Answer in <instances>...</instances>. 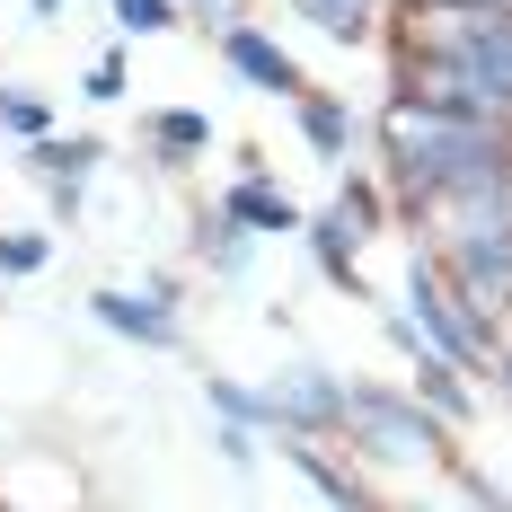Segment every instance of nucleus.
<instances>
[{"label": "nucleus", "mask_w": 512, "mask_h": 512, "mask_svg": "<svg viewBox=\"0 0 512 512\" xmlns=\"http://www.w3.org/2000/svg\"><path fill=\"white\" fill-rule=\"evenodd\" d=\"M362 151H371V168H380L389 204L415 212L424 195H442V186H460V177L504 168L512 133L504 124H477V115H442V106H424V98L380 89V106L362 115Z\"/></svg>", "instance_id": "obj_1"}, {"label": "nucleus", "mask_w": 512, "mask_h": 512, "mask_svg": "<svg viewBox=\"0 0 512 512\" xmlns=\"http://www.w3.org/2000/svg\"><path fill=\"white\" fill-rule=\"evenodd\" d=\"M204 415H239V424L265 433V380H248V371H204Z\"/></svg>", "instance_id": "obj_23"}, {"label": "nucleus", "mask_w": 512, "mask_h": 512, "mask_svg": "<svg viewBox=\"0 0 512 512\" xmlns=\"http://www.w3.org/2000/svg\"><path fill=\"white\" fill-rule=\"evenodd\" d=\"M142 292L168 309H186V292H195V274H177V265H142Z\"/></svg>", "instance_id": "obj_27"}, {"label": "nucleus", "mask_w": 512, "mask_h": 512, "mask_svg": "<svg viewBox=\"0 0 512 512\" xmlns=\"http://www.w3.org/2000/svg\"><path fill=\"white\" fill-rule=\"evenodd\" d=\"M212 204L230 212V221H248L256 239H301V221H309V204L292 195V186H283V177H274V168H265V151H256V142L239 151L230 186H221Z\"/></svg>", "instance_id": "obj_9"}, {"label": "nucleus", "mask_w": 512, "mask_h": 512, "mask_svg": "<svg viewBox=\"0 0 512 512\" xmlns=\"http://www.w3.org/2000/svg\"><path fill=\"white\" fill-rule=\"evenodd\" d=\"M106 36L124 45H159V36H186V0H98Z\"/></svg>", "instance_id": "obj_20"}, {"label": "nucleus", "mask_w": 512, "mask_h": 512, "mask_svg": "<svg viewBox=\"0 0 512 512\" xmlns=\"http://www.w3.org/2000/svg\"><path fill=\"white\" fill-rule=\"evenodd\" d=\"M133 151L151 177H195L212 151H221V124H212L204 106L168 98V106H142V133H133Z\"/></svg>", "instance_id": "obj_8"}, {"label": "nucleus", "mask_w": 512, "mask_h": 512, "mask_svg": "<svg viewBox=\"0 0 512 512\" xmlns=\"http://www.w3.org/2000/svg\"><path fill=\"white\" fill-rule=\"evenodd\" d=\"M36 195H45V221L62 230V239H71V230L89 221V177H45Z\"/></svg>", "instance_id": "obj_25"}, {"label": "nucleus", "mask_w": 512, "mask_h": 512, "mask_svg": "<svg viewBox=\"0 0 512 512\" xmlns=\"http://www.w3.org/2000/svg\"><path fill=\"white\" fill-rule=\"evenodd\" d=\"M212 62L248 89V98H292V89H309L301 53L283 45V27H265V18H230V27H212Z\"/></svg>", "instance_id": "obj_7"}, {"label": "nucleus", "mask_w": 512, "mask_h": 512, "mask_svg": "<svg viewBox=\"0 0 512 512\" xmlns=\"http://www.w3.org/2000/svg\"><path fill=\"white\" fill-rule=\"evenodd\" d=\"M433 256H442V274L477 309L512 318V230H477V239H451V248H433Z\"/></svg>", "instance_id": "obj_12"}, {"label": "nucleus", "mask_w": 512, "mask_h": 512, "mask_svg": "<svg viewBox=\"0 0 512 512\" xmlns=\"http://www.w3.org/2000/svg\"><path fill=\"white\" fill-rule=\"evenodd\" d=\"M336 204L354 212V221L371 230V239H389V230H398V204H389L380 168H354V159H345V168H336Z\"/></svg>", "instance_id": "obj_21"}, {"label": "nucleus", "mask_w": 512, "mask_h": 512, "mask_svg": "<svg viewBox=\"0 0 512 512\" xmlns=\"http://www.w3.org/2000/svg\"><path fill=\"white\" fill-rule=\"evenodd\" d=\"M89 327L98 336H115V345H133V354H151V362H177L195 336H186V309H168L151 301L142 283H89Z\"/></svg>", "instance_id": "obj_6"}, {"label": "nucleus", "mask_w": 512, "mask_h": 512, "mask_svg": "<svg viewBox=\"0 0 512 512\" xmlns=\"http://www.w3.org/2000/svg\"><path fill=\"white\" fill-rule=\"evenodd\" d=\"M398 301L415 309V327H424V345H442L451 362H468L477 380H486V362H495V336H504V318L495 309H477L442 274V256L424 248V239H407V256H398Z\"/></svg>", "instance_id": "obj_4"}, {"label": "nucleus", "mask_w": 512, "mask_h": 512, "mask_svg": "<svg viewBox=\"0 0 512 512\" xmlns=\"http://www.w3.org/2000/svg\"><path fill=\"white\" fill-rule=\"evenodd\" d=\"M212 451H221V468H230V477H256V468H265V433H256V424H239V415H212Z\"/></svg>", "instance_id": "obj_24"}, {"label": "nucleus", "mask_w": 512, "mask_h": 512, "mask_svg": "<svg viewBox=\"0 0 512 512\" xmlns=\"http://www.w3.org/2000/svg\"><path fill=\"white\" fill-rule=\"evenodd\" d=\"M230 18H248V0H186V27H230Z\"/></svg>", "instance_id": "obj_28"}, {"label": "nucleus", "mask_w": 512, "mask_h": 512, "mask_svg": "<svg viewBox=\"0 0 512 512\" xmlns=\"http://www.w3.org/2000/svg\"><path fill=\"white\" fill-rule=\"evenodd\" d=\"M407 389H415V398H424V407H433V415H442L451 433H468V424L486 415V380H477L468 362H451V354H442V345H424V354L407 362Z\"/></svg>", "instance_id": "obj_14"}, {"label": "nucleus", "mask_w": 512, "mask_h": 512, "mask_svg": "<svg viewBox=\"0 0 512 512\" xmlns=\"http://www.w3.org/2000/svg\"><path fill=\"white\" fill-rule=\"evenodd\" d=\"M336 415H345V371L318 354H283L265 371V442L274 433H318L336 442Z\"/></svg>", "instance_id": "obj_5"}, {"label": "nucleus", "mask_w": 512, "mask_h": 512, "mask_svg": "<svg viewBox=\"0 0 512 512\" xmlns=\"http://www.w3.org/2000/svg\"><path fill=\"white\" fill-rule=\"evenodd\" d=\"M486 380H495V398L512 407V318H504V336H495V362H486Z\"/></svg>", "instance_id": "obj_29"}, {"label": "nucleus", "mask_w": 512, "mask_h": 512, "mask_svg": "<svg viewBox=\"0 0 512 512\" xmlns=\"http://www.w3.org/2000/svg\"><path fill=\"white\" fill-rule=\"evenodd\" d=\"M362 9H389V0H362Z\"/></svg>", "instance_id": "obj_31"}, {"label": "nucleus", "mask_w": 512, "mask_h": 512, "mask_svg": "<svg viewBox=\"0 0 512 512\" xmlns=\"http://www.w3.org/2000/svg\"><path fill=\"white\" fill-rule=\"evenodd\" d=\"M336 442H345V460H354V468H371V486H380V495H424V486H451V468L468 460L460 433L424 407L407 380H345Z\"/></svg>", "instance_id": "obj_2"}, {"label": "nucleus", "mask_w": 512, "mask_h": 512, "mask_svg": "<svg viewBox=\"0 0 512 512\" xmlns=\"http://www.w3.org/2000/svg\"><path fill=\"white\" fill-rule=\"evenodd\" d=\"M292 133H301V151L318 159V168H345V159L362 151V106L345 98V89H318V80H309V89H292Z\"/></svg>", "instance_id": "obj_11"}, {"label": "nucleus", "mask_w": 512, "mask_h": 512, "mask_svg": "<svg viewBox=\"0 0 512 512\" xmlns=\"http://www.w3.org/2000/svg\"><path fill=\"white\" fill-rule=\"evenodd\" d=\"M389 9H398V27H389L380 45L442 53V62L495 80L512 98V9H495V0H389Z\"/></svg>", "instance_id": "obj_3"}, {"label": "nucleus", "mask_w": 512, "mask_h": 512, "mask_svg": "<svg viewBox=\"0 0 512 512\" xmlns=\"http://www.w3.org/2000/svg\"><path fill=\"white\" fill-rule=\"evenodd\" d=\"M124 98H133V45L106 36V45L80 62V106H124Z\"/></svg>", "instance_id": "obj_22"}, {"label": "nucleus", "mask_w": 512, "mask_h": 512, "mask_svg": "<svg viewBox=\"0 0 512 512\" xmlns=\"http://www.w3.org/2000/svg\"><path fill=\"white\" fill-rule=\"evenodd\" d=\"M265 451H283V468L301 477L318 504H380L371 468H354V460H345V442H318V433H274Z\"/></svg>", "instance_id": "obj_10"}, {"label": "nucleus", "mask_w": 512, "mask_h": 512, "mask_svg": "<svg viewBox=\"0 0 512 512\" xmlns=\"http://www.w3.org/2000/svg\"><path fill=\"white\" fill-rule=\"evenodd\" d=\"M495 9H512V0H495Z\"/></svg>", "instance_id": "obj_33"}, {"label": "nucleus", "mask_w": 512, "mask_h": 512, "mask_svg": "<svg viewBox=\"0 0 512 512\" xmlns=\"http://www.w3.org/2000/svg\"><path fill=\"white\" fill-rule=\"evenodd\" d=\"M53 124H62V98L36 89V80H0V142L18 151V142H45Z\"/></svg>", "instance_id": "obj_18"}, {"label": "nucleus", "mask_w": 512, "mask_h": 512, "mask_svg": "<svg viewBox=\"0 0 512 512\" xmlns=\"http://www.w3.org/2000/svg\"><path fill=\"white\" fill-rule=\"evenodd\" d=\"M256 256H265V239H256L248 221H230L221 204L195 212V274H212L221 292H239V283L256 274Z\"/></svg>", "instance_id": "obj_15"}, {"label": "nucleus", "mask_w": 512, "mask_h": 512, "mask_svg": "<svg viewBox=\"0 0 512 512\" xmlns=\"http://www.w3.org/2000/svg\"><path fill=\"white\" fill-rule=\"evenodd\" d=\"M18 18H27V27H62V18H71V0H18Z\"/></svg>", "instance_id": "obj_30"}, {"label": "nucleus", "mask_w": 512, "mask_h": 512, "mask_svg": "<svg viewBox=\"0 0 512 512\" xmlns=\"http://www.w3.org/2000/svg\"><path fill=\"white\" fill-rule=\"evenodd\" d=\"M106 159H115V142L89 133V124H80V133H71V124H53L45 142H18V168H27L36 186H45V177H98Z\"/></svg>", "instance_id": "obj_16"}, {"label": "nucleus", "mask_w": 512, "mask_h": 512, "mask_svg": "<svg viewBox=\"0 0 512 512\" xmlns=\"http://www.w3.org/2000/svg\"><path fill=\"white\" fill-rule=\"evenodd\" d=\"M53 256H62V230L53 221H0V283L18 292V283H36V274H53Z\"/></svg>", "instance_id": "obj_19"}, {"label": "nucleus", "mask_w": 512, "mask_h": 512, "mask_svg": "<svg viewBox=\"0 0 512 512\" xmlns=\"http://www.w3.org/2000/svg\"><path fill=\"white\" fill-rule=\"evenodd\" d=\"M380 345H389V354H398V362H415V354H424V327H415V309L398 301V292L380 301Z\"/></svg>", "instance_id": "obj_26"}, {"label": "nucleus", "mask_w": 512, "mask_h": 512, "mask_svg": "<svg viewBox=\"0 0 512 512\" xmlns=\"http://www.w3.org/2000/svg\"><path fill=\"white\" fill-rule=\"evenodd\" d=\"M301 248H309V265H318V283H336V292H371V283H362L371 230H362V221H354L345 204H336V195H327V204H318V212L301 221Z\"/></svg>", "instance_id": "obj_13"}, {"label": "nucleus", "mask_w": 512, "mask_h": 512, "mask_svg": "<svg viewBox=\"0 0 512 512\" xmlns=\"http://www.w3.org/2000/svg\"><path fill=\"white\" fill-rule=\"evenodd\" d=\"M283 18H301L318 45L336 53H371L389 27H380V9H362V0H283Z\"/></svg>", "instance_id": "obj_17"}, {"label": "nucleus", "mask_w": 512, "mask_h": 512, "mask_svg": "<svg viewBox=\"0 0 512 512\" xmlns=\"http://www.w3.org/2000/svg\"><path fill=\"white\" fill-rule=\"evenodd\" d=\"M0 309H9V283H0Z\"/></svg>", "instance_id": "obj_32"}]
</instances>
